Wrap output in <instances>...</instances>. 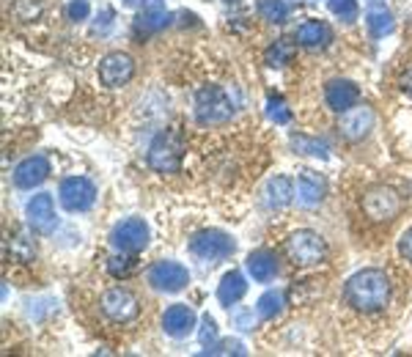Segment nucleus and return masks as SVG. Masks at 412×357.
<instances>
[{
    "label": "nucleus",
    "instance_id": "2",
    "mask_svg": "<svg viewBox=\"0 0 412 357\" xmlns=\"http://www.w3.org/2000/svg\"><path fill=\"white\" fill-rule=\"evenodd\" d=\"M182 160H185V138L176 129L157 132L154 141L148 143V154H146L148 168L163 176H170V173L182 170Z\"/></svg>",
    "mask_w": 412,
    "mask_h": 357
},
{
    "label": "nucleus",
    "instance_id": "42",
    "mask_svg": "<svg viewBox=\"0 0 412 357\" xmlns=\"http://www.w3.org/2000/svg\"><path fill=\"white\" fill-rule=\"evenodd\" d=\"M303 3H313V0H303Z\"/></svg>",
    "mask_w": 412,
    "mask_h": 357
},
{
    "label": "nucleus",
    "instance_id": "26",
    "mask_svg": "<svg viewBox=\"0 0 412 357\" xmlns=\"http://www.w3.org/2000/svg\"><path fill=\"white\" fill-rule=\"evenodd\" d=\"M259 17L269 25H283L288 20V3L286 0H259L256 3Z\"/></svg>",
    "mask_w": 412,
    "mask_h": 357
},
{
    "label": "nucleus",
    "instance_id": "7",
    "mask_svg": "<svg viewBox=\"0 0 412 357\" xmlns=\"http://www.w3.org/2000/svg\"><path fill=\"white\" fill-rule=\"evenodd\" d=\"M146 280L154 292H165V295H176L182 292L187 283H190V273H187L185 264L179 261H170V258H163V261H154L146 273Z\"/></svg>",
    "mask_w": 412,
    "mask_h": 357
},
{
    "label": "nucleus",
    "instance_id": "8",
    "mask_svg": "<svg viewBox=\"0 0 412 357\" xmlns=\"http://www.w3.org/2000/svg\"><path fill=\"white\" fill-rule=\"evenodd\" d=\"M99 305H102V314L110 322H116V324H126V322H132L135 316L141 314V300H138V295L132 289H126V286L107 289L102 295V302Z\"/></svg>",
    "mask_w": 412,
    "mask_h": 357
},
{
    "label": "nucleus",
    "instance_id": "4",
    "mask_svg": "<svg viewBox=\"0 0 412 357\" xmlns=\"http://www.w3.org/2000/svg\"><path fill=\"white\" fill-rule=\"evenodd\" d=\"M237 102L231 99L226 88L220 85H201L195 91V119L201 124H226L228 119H234Z\"/></svg>",
    "mask_w": 412,
    "mask_h": 357
},
{
    "label": "nucleus",
    "instance_id": "39",
    "mask_svg": "<svg viewBox=\"0 0 412 357\" xmlns=\"http://www.w3.org/2000/svg\"><path fill=\"white\" fill-rule=\"evenodd\" d=\"M399 85H401V91H404V94H407V97H410V99H412V69H410V72H404V75H401V80H399Z\"/></svg>",
    "mask_w": 412,
    "mask_h": 357
},
{
    "label": "nucleus",
    "instance_id": "21",
    "mask_svg": "<svg viewBox=\"0 0 412 357\" xmlns=\"http://www.w3.org/2000/svg\"><path fill=\"white\" fill-rule=\"evenodd\" d=\"M245 295H247L245 275L239 273V270H231V273L223 275V280H220V286H217V302H220L223 308H234Z\"/></svg>",
    "mask_w": 412,
    "mask_h": 357
},
{
    "label": "nucleus",
    "instance_id": "41",
    "mask_svg": "<svg viewBox=\"0 0 412 357\" xmlns=\"http://www.w3.org/2000/svg\"><path fill=\"white\" fill-rule=\"evenodd\" d=\"M379 3H382V0H369V6H379Z\"/></svg>",
    "mask_w": 412,
    "mask_h": 357
},
{
    "label": "nucleus",
    "instance_id": "17",
    "mask_svg": "<svg viewBox=\"0 0 412 357\" xmlns=\"http://www.w3.org/2000/svg\"><path fill=\"white\" fill-rule=\"evenodd\" d=\"M325 192H327V182L322 173L316 170H303L300 179H297V204L305 207V209H313L325 201Z\"/></svg>",
    "mask_w": 412,
    "mask_h": 357
},
{
    "label": "nucleus",
    "instance_id": "6",
    "mask_svg": "<svg viewBox=\"0 0 412 357\" xmlns=\"http://www.w3.org/2000/svg\"><path fill=\"white\" fill-rule=\"evenodd\" d=\"M360 207H363V214L369 217L371 223H391L396 220L399 214H401V195L396 192L393 187L388 185H374L363 192V201H360Z\"/></svg>",
    "mask_w": 412,
    "mask_h": 357
},
{
    "label": "nucleus",
    "instance_id": "14",
    "mask_svg": "<svg viewBox=\"0 0 412 357\" xmlns=\"http://www.w3.org/2000/svg\"><path fill=\"white\" fill-rule=\"evenodd\" d=\"M198 324V316L195 311L185 305V302H173L170 308H165L163 314V330L165 336L170 338H187Z\"/></svg>",
    "mask_w": 412,
    "mask_h": 357
},
{
    "label": "nucleus",
    "instance_id": "36",
    "mask_svg": "<svg viewBox=\"0 0 412 357\" xmlns=\"http://www.w3.org/2000/svg\"><path fill=\"white\" fill-rule=\"evenodd\" d=\"M198 341L204 344V346H212L215 341H217V322L212 319V316L206 314L201 319V330H198Z\"/></svg>",
    "mask_w": 412,
    "mask_h": 357
},
{
    "label": "nucleus",
    "instance_id": "19",
    "mask_svg": "<svg viewBox=\"0 0 412 357\" xmlns=\"http://www.w3.org/2000/svg\"><path fill=\"white\" fill-rule=\"evenodd\" d=\"M294 192L297 190L288 176H272L264 187V204H267V209H286L294 201Z\"/></svg>",
    "mask_w": 412,
    "mask_h": 357
},
{
    "label": "nucleus",
    "instance_id": "15",
    "mask_svg": "<svg viewBox=\"0 0 412 357\" xmlns=\"http://www.w3.org/2000/svg\"><path fill=\"white\" fill-rule=\"evenodd\" d=\"M50 176V160L44 154H33L25 157L20 165L14 168V187L20 190H33Z\"/></svg>",
    "mask_w": 412,
    "mask_h": 357
},
{
    "label": "nucleus",
    "instance_id": "23",
    "mask_svg": "<svg viewBox=\"0 0 412 357\" xmlns=\"http://www.w3.org/2000/svg\"><path fill=\"white\" fill-rule=\"evenodd\" d=\"M294 42L291 39H286V36H281V39H275V42L267 47V53H264V61H267V66H272V69H281V66H286L291 58H294Z\"/></svg>",
    "mask_w": 412,
    "mask_h": 357
},
{
    "label": "nucleus",
    "instance_id": "1",
    "mask_svg": "<svg viewBox=\"0 0 412 357\" xmlns=\"http://www.w3.org/2000/svg\"><path fill=\"white\" fill-rule=\"evenodd\" d=\"M344 297L360 314H379L391 302V278L376 267H366L347 280Z\"/></svg>",
    "mask_w": 412,
    "mask_h": 357
},
{
    "label": "nucleus",
    "instance_id": "22",
    "mask_svg": "<svg viewBox=\"0 0 412 357\" xmlns=\"http://www.w3.org/2000/svg\"><path fill=\"white\" fill-rule=\"evenodd\" d=\"M366 25H369L374 39H382V36L393 33L396 20H393L391 9H385V3H379V6H369V11H366Z\"/></svg>",
    "mask_w": 412,
    "mask_h": 357
},
{
    "label": "nucleus",
    "instance_id": "31",
    "mask_svg": "<svg viewBox=\"0 0 412 357\" xmlns=\"http://www.w3.org/2000/svg\"><path fill=\"white\" fill-rule=\"evenodd\" d=\"M11 11H14V17H17L20 22L36 20V17L41 14V0H14Z\"/></svg>",
    "mask_w": 412,
    "mask_h": 357
},
{
    "label": "nucleus",
    "instance_id": "33",
    "mask_svg": "<svg viewBox=\"0 0 412 357\" xmlns=\"http://www.w3.org/2000/svg\"><path fill=\"white\" fill-rule=\"evenodd\" d=\"M206 355H245V344L237 338H226L220 344H212L209 349H204Z\"/></svg>",
    "mask_w": 412,
    "mask_h": 357
},
{
    "label": "nucleus",
    "instance_id": "34",
    "mask_svg": "<svg viewBox=\"0 0 412 357\" xmlns=\"http://www.w3.org/2000/svg\"><path fill=\"white\" fill-rule=\"evenodd\" d=\"M231 322H234V327H239L242 333H250L253 327H256V316L250 308H234L231 311Z\"/></svg>",
    "mask_w": 412,
    "mask_h": 357
},
{
    "label": "nucleus",
    "instance_id": "20",
    "mask_svg": "<svg viewBox=\"0 0 412 357\" xmlns=\"http://www.w3.org/2000/svg\"><path fill=\"white\" fill-rule=\"evenodd\" d=\"M247 273L256 283H269L278 275V256L272 251H253L247 256Z\"/></svg>",
    "mask_w": 412,
    "mask_h": 357
},
{
    "label": "nucleus",
    "instance_id": "32",
    "mask_svg": "<svg viewBox=\"0 0 412 357\" xmlns=\"http://www.w3.org/2000/svg\"><path fill=\"white\" fill-rule=\"evenodd\" d=\"M267 116H269V121H275V124H288V121H291V110H288L286 102H283L281 97H269Z\"/></svg>",
    "mask_w": 412,
    "mask_h": 357
},
{
    "label": "nucleus",
    "instance_id": "40",
    "mask_svg": "<svg viewBox=\"0 0 412 357\" xmlns=\"http://www.w3.org/2000/svg\"><path fill=\"white\" fill-rule=\"evenodd\" d=\"M124 6H143V0H124Z\"/></svg>",
    "mask_w": 412,
    "mask_h": 357
},
{
    "label": "nucleus",
    "instance_id": "9",
    "mask_svg": "<svg viewBox=\"0 0 412 357\" xmlns=\"http://www.w3.org/2000/svg\"><path fill=\"white\" fill-rule=\"evenodd\" d=\"M148 236L151 231L143 217H124L110 231V245L121 253H141L148 245Z\"/></svg>",
    "mask_w": 412,
    "mask_h": 357
},
{
    "label": "nucleus",
    "instance_id": "29",
    "mask_svg": "<svg viewBox=\"0 0 412 357\" xmlns=\"http://www.w3.org/2000/svg\"><path fill=\"white\" fill-rule=\"evenodd\" d=\"M327 9L341 22H347V25H352L360 17V3L357 0H327Z\"/></svg>",
    "mask_w": 412,
    "mask_h": 357
},
{
    "label": "nucleus",
    "instance_id": "28",
    "mask_svg": "<svg viewBox=\"0 0 412 357\" xmlns=\"http://www.w3.org/2000/svg\"><path fill=\"white\" fill-rule=\"evenodd\" d=\"M9 251L11 256L22 261V264H31L33 258H36V242L28 236V234H14V239L9 242Z\"/></svg>",
    "mask_w": 412,
    "mask_h": 357
},
{
    "label": "nucleus",
    "instance_id": "24",
    "mask_svg": "<svg viewBox=\"0 0 412 357\" xmlns=\"http://www.w3.org/2000/svg\"><path fill=\"white\" fill-rule=\"evenodd\" d=\"M291 148L297 154H305V157H319V160H327L330 146L319 138H310V135H291Z\"/></svg>",
    "mask_w": 412,
    "mask_h": 357
},
{
    "label": "nucleus",
    "instance_id": "25",
    "mask_svg": "<svg viewBox=\"0 0 412 357\" xmlns=\"http://www.w3.org/2000/svg\"><path fill=\"white\" fill-rule=\"evenodd\" d=\"M168 20L170 17L165 14V9H141V14L135 20V31L138 33H157L168 25Z\"/></svg>",
    "mask_w": 412,
    "mask_h": 357
},
{
    "label": "nucleus",
    "instance_id": "30",
    "mask_svg": "<svg viewBox=\"0 0 412 357\" xmlns=\"http://www.w3.org/2000/svg\"><path fill=\"white\" fill-rule=\"evenodd\" d=\"M135 270V258H132V253H116V256H110L107 258V273L113 275V278H126V275H132Z\"/></svg>",
    "mask_w": 412,
    "mask_h": 357
},
{
    "label": "nucleus",
    "instance_id": "3",
    "mask_svg": "<svg viewBox=\"0 0 412 357\" xmlns=\"http://www.w3.org/2000/svg\"><path fill=\"white\" fill-rule=\"evenodd\" d=\"M234 253H237L234 236L220 229H204L190 239V256L204 267H215V264L231 258Z\"/></svg>",
    "mask_w": 412,
    "mask_h": 357
},
{
    "label": "nucleus",
    "instance_id": "13",
    "mask_svg": "<svg viewBox=\"0 0 412 357\" xmlns=\"http://www.w3.org/2000/svg\"><path fill=\"white\" fill-rule=\"evenodd\" d=\"M99 83L104 88H121L135 77V61L126 53H107L99 61Z\"/></svg>",
    "mask_w": 412,
    "mask_h": 357
},
{
    "label": "nucleus",
    "instance_id": "11",
    "mask_svg": "<svg viewBox=\"0 0 412 357\" xmlns=\"http://www.w3.org/2000/svg\"><path fill=\"white\" fill-rule=\"evenodd\" d=\"M25 217H28V226L31 231L39 234V236H50L58 229V214H55V201L50 192H39L28 201L25 207Z\"/></svg>",
    "mask_w": 412,
    "mask_h": 357
},
{
    "label": "nucleus",
    "instance_id": "38",
    "mask_svg": "<svg viewBox=\"0 0 412 357\" xmlns=\"http://www.w3.org/2000/svg\"><path fill=\"white\" fill-rule=\"evenodd\" d=\"M399 253H401V258L404 261H410L412 264V229L401 234V239H399Z\"/></svg>",
    "mask_w": 412,
    "mask_h": 357
},
{
    "label": "nucleus",
    "instance_id": "27",
    "mask_svg": "<svg viewBox=\"0 0 412 357\" xmlns=\"http://www.w3.org/2000/svg\"><path fill=\"white\" fill-rule=\"evenodd\" d=\"M281 311H283V292L281 289H269L256 302L259 319H275V316H281Z\"/></svg>",
    "mask_w": 412,
    "mask_h": 357
},
{
    "label": "nucleus",
    "instance_id": "35",
    "mask_svg": "<svg viewBox=\"0 0 412 357\" xmlns=\"http://www.w3.org/2000/svg\"><path fill=\"white\" fill-rule=\"evenodd\" d=\"M91 17V3L88 0H72L69 6H66V20L72 22H82Z\"/></svg>",
    "mask_w": 412,
    "mask_h": 357
},
{
    "label": "nucleus",
    "instance_id": "5",
    "mask_svg": "<svg viewBox=\"0 0 412 357\" xmlns=\"http://www.w3.org/2000/svg\"><path fill=\"white\" fill-rule=\"evenodd\" d=\"M286 253L294 267H316L327 258V242L319 231L300 229L286 239Z\"/></svg>",
    "mask_w": 412,
    "mask_h": 357
},
{
    "label": "nucleus",
    "instance_id": "10",
    "mask_svg": "<svg viewBox=\"0 0 412 357\" xmlns=\"http://www.w3.org/2000/svg\"><path fill=\"white\" fill-rule=\"evenodd\" d=\"M58 201L66 212H88L97 201V187L85 176H69L58 187Z\"/></svg>",
    "mask_w": 412,
    "mask_h": 357
},
{
    "label": "nucleus",
    "instance_id": "18",
    "mask_svg": "<svg viewBox=\"0 0 412 357\" xmlns=\"http://www.w3.org/2000/svg\"><path fill=\"white\" fill-rule=\"evenodd\" d=\"M294 39L305 50H325L332 42V31H330V25L325 20H308L297 28Z\"/></svg>",
    "mask_w": 412,
    "mask_h": 357
},
{
    "label": "nucleus",
    "instance_id": "16",
    "mask_svg": "<svg viewBox=\"0 0 412 357\" xmlns=\"http://www.w3.org/2000/svg\"><path fill=\"white\" fill-rule=\"evenodd\" d=\"M325 102H327L330 110L335 113H344L360 102V88L352 83V80H344V77H335L325 85Z\"/></svg>",
    "mask_w": 412,
    "mask_h": 357
},
{
    "label": "nucleus",
    "instance_id": "37",
    "mask_svg": "<svg viewBox=\"0 0 412 357\" xmlns=\"http://www.w3.org/2000/svg\"><path fill=\"white\" fill-rule=\"evenodd\" d=\"M110 28H113V11H110V9H104L102 14L97 17V22H94V33L104 36V33H110Z\"/></svg>",
    "mask_w": 412,
    "mask_h": 357
},
{
    "label": "nucleus",
    "instance_id": "12",
    "mask_svg": "<svg viewBox=\"0 0 412 357\" xmlns=\"http://www.w3.org/2000/svg\"><path fill=\"white\" fill-rule=\"evenodd\" d=\"M376 124V116H374V110L369 105H357L349 107V110H344L341 113V119H338V132L349 141V143H360L363 138H369L371 129Z\"/></svg>",
    "mask_w": 412,
    "mask_h": 357
}]
</instances>
